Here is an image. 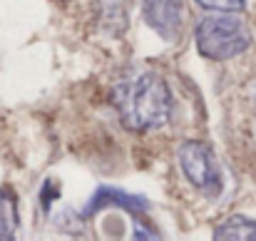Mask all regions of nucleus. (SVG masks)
Returning <instances> with one entry per match:
<instances>
[{"label": "nucleus", "instance_id": "5", "mask_svg": "<svg viewBox=\"0 0 256 241\" xmlns=\"http://www.w3.org/2000/svg\"><path fill=\"white\" fill-rule=\"evenodd\" d=\"M214 239L224 241H256V222L246 216H229L214 232Z\"/></svg>", "mask_w": 256, "mask_h": 241}, {"label": "nucleus", "instance_id": "4", "mask_svg": "<svg viewBox=\"0 0 256 241\" xmlns=\"http://www.w3.org/2000/svg\"><path fill=\"white\" fill-rule=\"evenodd\" d=\"M182 0H142L144 20L164 38H174L182 25Z\"/></svg>", "mask_w": 256, "mask_h": 241}, {"label": "nucleus", "instance_id": "3", "mask_svg": "<svg viewBox=\"0 0 256 241\" xmlns=\"http://www.w3.org/2000/svg\"><path fill=\"white\" fill-rule=\"evenodd\" d=\"M179 164L182 172L186 174V179L206 196H219L224 192V176L222 169L214 160V154L209 152L206 144L202 142H184L179 144Z\"/></svg>", "mask_w": 256, "mask_h": 241}, {"label": "nucleus", "instance_id": "2", "mask_svg": "<svg viewBox=\"0 0 256 241\" xmlns=\"http://www.w3.org/2000/svg\"><path fill=\"white\" fill-rule=\"evenodd\" d=\"M249 45L252 30L236 15H212L196 25V48L209 60H229Z\"/></svg>", "mask_w": 256, "mask_h": 241}, {"label": "nucleus", "instance_id": "1", "mask_svg": "<svg viewBox=\"0 0 256 241\" xmlns=\"http://www.w3.org/2000/svg\"><path fill=\"white\" fill-rule=\"evenodd\" d=\"M112 104L127 130H160L170 122L172 94L167 82L154 72H142L112 90Z\"/></svg>", "mask_w": 256, "mask_h": 241}, {"label": "nucleus", "instance_id": "6", "mask_svg": "<svg viewBox=\"0 0 256 241\" xmlns=\"http://www.w3.org/2000/svg\"><path fill=\"white\" fill-rule=\"evenodd\" d=\"M18 202L10 189H0V241L15 239L18 234Z\"/></svg>", "mask_w": 256, "mask_h": 241}, {"label": "nucleus", "instance_id": "7", "mask_svg": "<svg viewBox=\"0 0 256 241\" xmlns=\"http://www.w3.org/2000/svg\"><path fill=\"white\" fill-rule=\"evenodd\" d=\"M196 2L209 10H226V12L244 10V0H196Z\"/></svg>", "mask_w": 256, "mask_h": 241}]
</instances>
